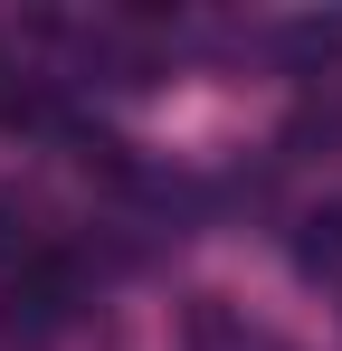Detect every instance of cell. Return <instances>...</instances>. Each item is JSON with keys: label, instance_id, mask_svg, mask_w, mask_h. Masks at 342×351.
Wrapping results in <instances>:
<instances>
[{"label": "cell", "instance_id": "obj_1", "mask_svg": "<svg viewBox=\"0 0 342 351\" xmlns=\"http://www.w3.org/2000/svg\"><path fill=\"white\" fill-rule=\"evenodd\" d=\"M295 266H304V276H333L342 266V209H314V219L295 228Z\"/></svg>", "mask_w": 342, "mask_h": 351}, {"label": "cell", "instance_id": "obj_2", "mask_svg": "<svg viewBox=\"0 0 342 351\" xmlns=\"http://www.w3.org/2000/svg\"><path fill=\"white\" fill-rule=\"evenodd\" d=\"M190 342H200V351H228V342H238V323H228L219 294H190Z\"/></svg>", "mask_w": 342, "mask_h": 351}]
</instances>
